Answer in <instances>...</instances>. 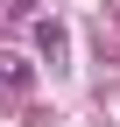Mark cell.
Returning a JSON list of instances; mask_svg holds the SVG:
<instances>
[{"label":"cell","instance_id":"cell-2","mask_svg":"<svg viewBox=\"0 0 120 127\" xmlns=\"http://www.w3.org/2000/svg\"><path fill=\"white\" fill-rule=\"evenodd\" d=\"M28 85H35L28 57H0V92H28Z\"/></svg>","mask_w":120,"mask_h":127},{"label":"cell","instance_id":"cell-3","mask_svg":"<svg viewBox=\"0 0 120 127\" xmlns=\"http://www.w3.org/2000/svg\"><path fill=\"white\" fill-rule=\"evenodd\" d=\"M21 7H42V0H21Z\"/></svg>","mask_w":120,"mask_h":127},{"label":"cell","instance_id":"cell-1","mask_svg":"<svg viewBox=\"0 0 120 127\" xmlns=\"http://www.w3.org/2000/svg\"><path fill=\"white\" fill-rule=\"evenodd\" d=\"M35 50L50 57V64H64V57H71V35H64V21H42V28H35Z\"/></svg>","mask_w":120,"mask_h":127}]
</instances>
